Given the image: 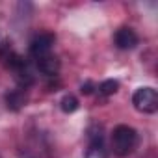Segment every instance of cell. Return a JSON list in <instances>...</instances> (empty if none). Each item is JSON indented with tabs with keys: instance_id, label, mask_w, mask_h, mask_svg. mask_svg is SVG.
<instances>
[{
	"instance_id": "cell-8",
	"label": "cell",
	"mask_w": 158,
	"mask_h": 158,
	"mask_svg": "<svg viewBox=\"0 0 158 158\" xmlns=\"http://www.w3.org/2000/svg\"><path fill=\"white\" fill-rule=\"evenodd\" d=\"M60 108H61V112H65V114H73V112L78 110V99L69 93V95H65V97L60 101Z\"/></svg>"
},
{
	"instance_id": "cell-7",
	"label": "cell",
	"mask_w": 158,
	"mask_h": 158,
	"mask_svg": "<svg viewBox=\"0 0 158 158\" xmlns=\"http://www.w3.org/2000/svg\"><path fill=\"white\" fill-rule=\"evenodd\" d=\"M26 89L24 88H19V89H13L6 95V102H8V108L11 110H21L24 104H26Z\"/></svg>"
},
{
	"instance_id": "cell-2",
	"label": "cell",
	"mask_w": 158,
	"mask_h": 158,
	"mask_svg": "<svg viewBox=\"0 0 158 158\" xmlns=\"http://www.w3.org/2000/svg\"><path fill=\"white\" fill-rule=\"evenodd\" d=\"M132 104L141 114H154L158 110V93L154 88H138L132 95Z\"/></svg>"
},
{
	"instance_id": "cell-11",
	"label": "cell",
	"mask_w": 158,
	"mask_h": 158,
	"mask_svg": "<svg viewBox=\"0 0 158 158\" xmlns=\"http://www.w3.org/2000/svg\"><path fill=\"white\" fill-rule=\"evenodd\" d=\"M0 158H2V156H0Z\"/></svg>"
},
{
	"instance_id": "cell-5",
	"label": "cell",
	"mask_w": 158,
	"mask_h": 158,
	"mask_svg": "<svg viewBox=\"0 0 158 158\" xmlns=\"http://www.w3.org/2000/svg\"><path fill=\"white\" fill-rule=\"evenodd\" d=\"M114 43H115V47H117L119 50H132V48L138 47L139 37H138V34H136L132 28L121 26V28L114 34Z\"/></svg>"
},
{
	"instance_id": "cell-3",
	"label": "cell",
	"mask_w": 158,
	"mask_h": 158,
	"mask_svg": "<svg viewBox=\"0 0 158 158\" xmlns=\"http://www.w3.org/2000/svg\"><path fill=\"white\" fill-rule=\"evenodd\" d=\"M54 43H56V35L52 32H39V34H35L32 37V41H30V56L37 58V56L52 52V45Z\"/></svg>"
},
{
	"instance_id": "cell-6",
	"label": "cell",
	"mask_w": 158,
	"mask_h": 158,
	"mask_svg": "<svg viewBox=\"0 0 158 158\" xmlns=\"http://www.w3.org/2000/svg\"><path fill=\"white\" fill-rule=\"evenodd\" d=\"M34 60H35V67H37V71H39L41 74H45V76H58L61 63H60V60H58L56 54L48 52V54L37 56V58H34Z\"/></svg>"
},
{
	"instance_id": "cell-9",
	"label": "cell",
	"mask_w": 158,
	"mask_h": 158,
	"mask_svg": "<svg viewBox=\"0 0 158 158\" xmlns=\"http://www.w3.org/2000/svg\"><path fill=\"white\" fill-rule=\"evenodd\" d=\"M117 89H119V82H117V80H104V82H101L99 88H97V91H99L101 95H104V97H110V95L117 93Z\"/></svg>"
},
{
	"instance_id": "cell-10",
	"label": "cell",
	"mask_w": 158,
	"mask_h": 158,
	"mask_svg": "<svg viewBox=\"0 0 158 158\" xmlns=\"http://www.w3.org/2000/svg\"><path fill=\"white\" fill-rule=\"evenodd\" d=\"M82 93H86V95L93 93V84H91V82H88V84H82Z\"/></svg>"
},
{
	"instance_id": "cell-4",
	"label": "cell",
	"mask_w": 158,
	"mask_h": 158,
	"mask_svg": "<svg viewBox=\"0 0 158 158\" xmlns=\"http://www.w3.org/2000/svg\"><path fill=\"white\" fill-rule=\"evenodd\" d=\"M88 138H89V145L84 152V158H108V151H106V145H104V139H102L101 127H99V130L89 128Z\"/></svg>"
},
{
	"instance_id": "cell-1",
	"label": "cell",
	"mask_w": 158,
	"mask_h": 158,
	"mask_svg": "<svg viewBox=\"0 0 158 158\" xmlns=\"http://www.w3.org/2000/svg\"><path fill=\"white\" fill-rule=\"evenodd\" d=\"M138 132L128 127V125H117L112 132V138H110V145H112V151L115 156H128L134 152V149L138 147Z\"/></svg>"
}]
</instances>
